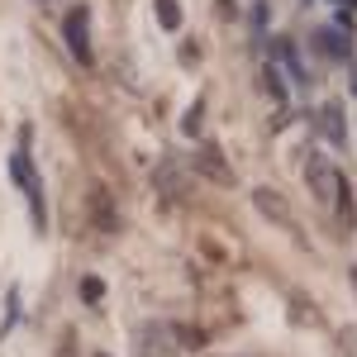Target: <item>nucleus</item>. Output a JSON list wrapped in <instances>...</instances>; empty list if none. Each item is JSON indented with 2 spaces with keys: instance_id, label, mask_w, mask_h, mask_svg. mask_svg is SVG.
Wrapping results in <instances>:
<instances>
[{
  "instance_id": "nucleus-1",
  "label": "nucleus",
  "mask_w": 357,
  "mask_h": 357,
  "mask_svg": "<svg viewBox=\"0 0 357 357\" xmlns=\"http://www.w3.org/2000/svg\"><path fill=\"white\" fill-rule=\"evenodd\" d=\"M305 181H310V195H314L319 205H329V210H338V215L348 210V181H343V172H338L329 158L314 153V158L305 162Z\"/></svg>"
},
{
  "instance_id": "nucleus-2",
  "label": "nucleus",
  "mask_w": 357,
  "mask_h": 357,
  "mask_svg": "<svg viewBox=\"0 0 357 357\" xmlns=\"http://www.w3.org/2000/svg\"><path fill=\"white\" fill-rule=\"evenodd\" d=\"M10 172H15V181H20V191H24L29 210H33V229L43 234V224H48V210H43V191H38V176H33V162H29L24 148L10 158Z\"/></svg>"
},
{
  "instance_id": "nucleus-3",
  "label": "nucleus",
  "mask_w": 357,
  "mask_h": 357,
  "mask_svg": "<svg viewBox=\"0 0 357 357\" xmlns=\"http://www.w3.org/2000/svg\"><path fill=\"white\" fill-rule=\"evenodd\" d=\"M86 29H91V15H86V5L77 10H67V20H62V33H67V48L77 62H91V38H86Z\"/></svg>"
},
{
  "instance_id": "nucleus-4",
  "label": "nucleus",
  "mask_w": 357,
  "mask_h": 357,
  "mask_svg": "<svg viewBox=\"0 0 357 357\" xmlns=\"http://www.w3.org/2000/svg\"><path fill=\"white\" fill-rule=\"evenodd\" d=\"M172 324H143L138 329V357H172L181 343H172Z\"/></svg>"
},
{
  "instance_id": "nucleus-5",
  "label": "nucleus",
  "mask_w": 357,
  "mask_h": 357,
  "mask_svg": "<svg viewBox=\"0 0 357 357\" xmlns=\"http://www.w3.org/2000/svg\"><path fill=\"white\" fill-rule=\"evenodd\" d=\"M195 172H200V176H210V181H215V186H234V172H229V167H224V158H220V148H215V143H205V148H195Z\"/></svg>"
},
{
  "instance_id": "nucleus-6",
  "label": "nucleus",
  "mask_w": 357,
  "mask_h": 357,
  "mask_svg": "<svg viewBox=\"0 0 357 357\" xmlns=\"http://www.w3.org/2000/svg\"><path fill=\"white\" fill-rule=\"evenodd\" d=\"M252 205H257L267 220H276L281 229H296V215H291L286 195H276V191H267V186H257V191H252Z\"/></svg>"
},
{
  "instance_id": "nucleus-7",
  "label": "nucleus",
  "mask_w": 357,
  "mask_h": 357,
  "mask_svg": "<svg viewBox=\"0 0 357 357\" xmlns=\"http://www.w3.org/2000/svg\"><path fill=\"white\" fill-rule=\"evenodd\" d=\"M314 124H319V134L329 138V143H348V119H343V105L329 100V105H319L314 114Z\"/></svg>"
},
{
  "instance_id": "nucleus-8",
  "label": "nucleus",
  "mask_w": 357,
  "mask_h": 357,
  "mask_svg": "<svg viewBox=\"0 0 357 357\" xmlns=\"http://www.w3.org/2000/svg\"><path fill=\"white\" fill-rule=\"evenodd\" d=\"M319 48L329 57H348L353 53V33H343V29H319Z\"/></svg>"
},
{
  "instance_id": "nucleus-9",
  "label": "nucleus",
  "mask_w": 357,
  "mask_h": 357,
  "mask_svg": "<svg viewBox=\"0 0 357 357\" xmlns=\"http://www.w3.org/2000/svg\"><path fill=\"white\" fill-rule=\"evenodd\" d=\"M272 57H276V62H281V67H286V72H291V82H310V72H305V67H301V57H296V48H291V43H276V48H272Z\"/></svg>"
},
{
  "instance_id": "nucleus-10",
  "label": "nucleus",
  "mask_w": 357,
  "mask_h": 357,
  "mask_svg": "<svg viewBox=\"0 0 357 357\" xmlns=\"http://www.w3.org/2000/svg\"><path fill=\"white\" fill-rule=\"evenodd\" d=\"M153 5H158L162 29H181V5H176V0H153Z\"/></svg>"
},
{
  "instance_id": "nucleus-11",
  "label": "nucleus",
  "mask_w": 357,
  "mask_h": 357,
  "mask_svg": "<svg viewBox=\"0 0 357 357\" xmlns=\"http://www.w3.org/2000/svg\"><path fill=\"white\" fill-rule=\"evenodd\" d=\"M181 129H186V134H195V129H200V105H191V114L181 119Z\"/></svg>"
},
{
  "instance_id": "nucleus-12",
  "label": "nucleus",
  "mask_w": 357,
  "mask_h": 357,
  "mask_svg": "<svg viewBox=\"0 0 357 357\" xmlns=\"http://www.w3.org/2000/svg\"><path fill=\"white\" fill-rule=\"evenodd\" d=\"M353 91H357V77H353Z\"/></svg>"
}]
</instances>
